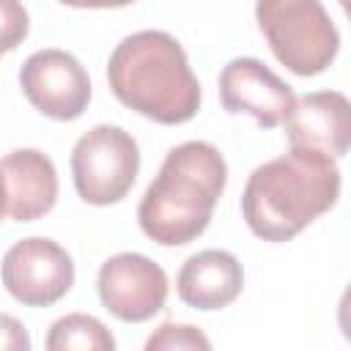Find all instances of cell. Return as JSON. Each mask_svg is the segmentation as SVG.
<instances>
[{"mask_svg":"<svg viewBox=\"0 0 351 351\" xmlns=\"http://www.w3.org/2000/svg\"><path fill=\"white\" fill-rule=\"evenodd\" d=\"M340 197V170L326 154L291 148L258 165L241 195L247 228L263 241H291Z\"/></svg>","mask_w":351,"mask_h":351,"instance_id":"1","label":"cell"},{"mask_svg":"<svg viewBox=\"0 0 351 351\" xmlns=\"http://www.w3.org/2000/svg\"><path fill=\"white\" fill-rule=\"evenodd\" d=\"M225 181L228 165L211 143L189 140L170 148L137 208L143 233L162 247L195 241L208 228Z\"/></svg>","mask_w":351,"mask_h":351,"instance_id":"2","label":"cell"},{"mask_svg":"<svg viewBox=\"0 0 351 351\" xmlns=\"http://www.w3.org/2000/svg\"><path fill=\"white\" fill-rule=\"evenodd\" d=\"M107 82L123 107L165 126L186 123L200 110V85L186 52L165 30L126 36L110 55Z\"/></svg>","mask_w":351,"mask_h":351,"instance_id":"3","label":"cell"},{"mask_svg":"<svg viewBox=\"0 0 351 351\" xmlns=\"http://www.w3.org/2000/svg\"><path fill=\"white\" fill-rule=\"evenodd\" d=\"M258 27L274 58L299 77L326 71L340 49V36L321 0H258Z\"/></svg>","mask_w":351,"mask_h":351,"instance_id":"4","label":"cell"},{"mask_svg":"<svg viewBox=\"0 0 351 351\" xmlns=\"http://www.w3.org/2000/svg\"><path fill=\"white\" fill-rule=\"evenodd\" d=\"M140 173V148L134 137L110 123L88 129L71 151V176L77 195L90 206H112L129 195Z\"/></svg>","mask_w":351,"mask_h":351,"instance_id":"5","label":"cell"},{"mask_svg":"<svg viewBox=\"0 0 351 351\" xmlns=\"http://www.w3.org/2000/svg\"><path fill=\"white\" fill-rule=\"evenodd\" d=\"M0 277L5 291L25 307H49L74 285V261L58 241L30 236L3 255Z\"/></svg>","mask_w":351,"mask_h":351,"instance_id":"6","label":"cell"},{"mask_svg":"<svg viewBox=\"0 0 351 351\" xmlns=\"http://www.w3.org/2000/svg\"><path fill=\"white\" fill-rule=\"evenodd\" d=\"M99 299L118 321L143 324L167 302V274L140 252H118L99 269Z\"/></svg>","mask_w":351,"mask_h":351,"instance_id":"7","label":"cell"},{"mask_svg":"<svg viewBox=\"0 0 351 351\" xmlns=\"http://www.w3.org/2000/svg\"><path fill=\"white\" fill-rule=\"evenodd\" d=\"M27 101L52 121H74L88 110L90 80L82 63L63 49L33 52L19 71Z\"/></svg>","mask_w":351,"mask_h":351,"instance_id":"8","label":"cell"},{"mask_svg":"<svg viewBox=\"0 0 351 351\" xmlns=\"http://www.w3.org/2000/svg\"><path fill=\"white\" fill-rule=\"evenodd\" d=\"M219 99L228 112H247L261 129H274L285 121L296 96L258 58H233L219 71Z\"/></svg>","mask_w":351,"mask_h":351,"instance_id":"9","label":"cell"},{"mask_svg":"<svg viewBox=\"0 0 351 351\" xmlns=\"http://www.w3.org/2000/svg\"><path fill=\"white\" fill-rule=\"evenodd\" d=\"M291 148H310L332 159H343L351 143V104L340 90H315L293 99L285 115Z\"/></svg>","mask_w":351,"mask_h":351,"instance_id":"10","label":"cell"},{"mask_svg":"<svg viewBox=\"0 0 351 351\" xmlns=\"http://www.w3.org/2000/svg\"><path fill=\"white\" fill-rule=\"evenodd\" d=\"M5 189V214L16 222H33L52 211L58 200V173L47 154L19 148L0 159Z\"/></svg>","mask_w":351,"mask_h":351,"instance_id":"11","label":"cell"},{"mask_svg":"<svg viewBox=\"0 0 351 351\" xmlns=\"http://www.w3.org/2000/svg\"><path fill=\"white\" fill-rule=\"evenodd\" d=\"M241 288V263L228 250H203L186 258L176 277L178 299L195 310H222L239 299Z\"/></svg>","mask_w":351,"mask_h":351,"instance_id":"12","label":"cell"},{"mask_svg":"<svg viewBox=\"0 0 351 351\" xmlns=\"http://www.w3.org/2000/svg\"><path fill=\"white\" fill-rule=\"evenodd\" d=\"M47 348L49 351H112L115 348V337L110 335V329L85 313H71L58 318L49 326L47 335Z\"/></svg>","mask_w":351,"mask_h":351,"instance_id":"13","label":"cell"},{"mask_svg":"<svg viewBox=\"0 0 351 351\" xmlns=\"http://www.w3.org/2000/svg\"><path fill=\"white\" fill-rule=\"evenodd\" d=\"M208 351L211 340L189 324H162L148 340H145V351Z\"/></svg>","mask_w":351,"mask_h":351,"instance_id":"14","label":"cell"},{"mask_svg":"<svg viewBox=\"0 0 351 351\" xmlns=\"http://www.w3.org/2000/svg\"><path fill=\"white\" fill-rule=\"evenodd\" d=\"M30 30L27 11L19 0H0V52L16 49Z\"/></svg>","mask_w":351,"mask_h":351,"instance_id":"15","label":"cell"},{"mask_svg":"<svg viewBox=\"0 0 351 351\" xmlns=\"http://www.w3.org/2000/svg\"><path fill=\"white\" fill-rule=\"evenodd\" d=\"M27 348H30V337L22 321L0 313V351H27Z\"/></svg>","mask_w":351,"mask_h":351,"instance_id":"16","label":"cell"},{"mask_svg":"<svg viewBox=\"0 0 351 351\" xmlns=\"http://www.w3.org/2000/svg\"><path fill=\"white\" fill-rule=\"evenodd\" d=\"M60 3L71 8H123L132 5L134 0H60Z\"/></svg>","mask_w":351,"mask_h":351,"instance_id":"17","label":"cell"},{"mask_svg":"<svg viewBox=\"0 0 351 351\" xmlns=\"http://www.w3.org/2000/svg\"><path fill=\"white\" fill-rule=\"evenodd\" d=\"M5 214V189H3V178H0V219Z\"/></svg>","mask_w":351,"mask_h":351,"instance_id":"18","label":"cell"}]
</instances>
